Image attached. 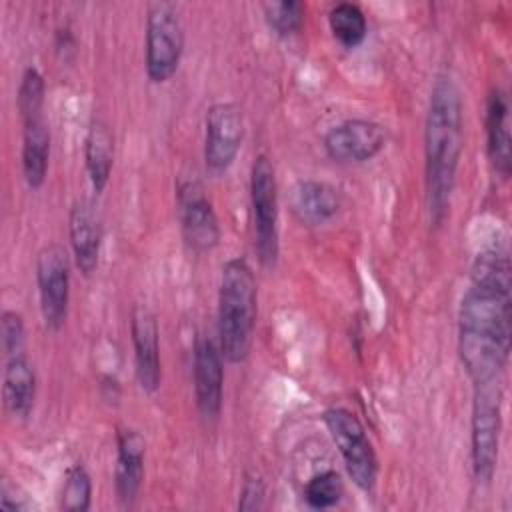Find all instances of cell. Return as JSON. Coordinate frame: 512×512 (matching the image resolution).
<instances>
[{"label": "cell", "instance_id": "6da1fadb", "mask_svg": "<svg viewBox=\"0 0 512 512\" xmlns=\"http://www.w3.org/2000/svg\"><path fill=\"white\" fill-rule=\"evenodd\" d=\"M510 270L506 246L482 248L474 258L470 286L460 302L458 352L474 386L498 382L510 358Z\"/></svg>", "mask_w": 512, "mask_h": 512}, {"label": "cell", "instance_id": "7a4b0ae2", "mask_svg": "<svg viewBox=\"0 0 512 512\" xmlns=\"http://www.w3.org/2000/svg\"><path fill=\"white\" fill-rule=\"evenodd\" d=\"M462 154V96L442 74L434 80L424 124V182L430 222L440 226L450 210Z\"/></svg>", "mask_w": 512, "mask_h": 512}, {"label": "cell", "instance_id": "3957f363", "mask_svg": "<svg viewBox=\"0 0 512 512\" xmlns=\"http://www.w3.org/2000/svg\"><path fill=\"white\" fill-rule=\"evenodd\" d=\"M258 314V286L244 258H230L222 266L218 288V346L230 364L248 358Z\"/></svg>", "mask_w": 512, "mask_h": 512}, {"label": "cell", "instance_id": "277c9868", "mask_svg": "<svg viewBox=\"0 0 512 512\" xmlns=\"http://www.w3.org/2000/svg\"><path fill=\"white\" fill-rule=\"evenodd\" d=\"M472 472L478 484H490L498 466L502 436V386L498 382L476 384L470 420Z\"/></svg>", "mask_w": 512, "mask_h": 512}, {"label": "cell", "instance_id": "5b68a950", "mask_svg": "<svg viewBox=\"0 0 512 512\" xmlns=\"http://www.w3.org/2000/svg\"><path fill=\"white\" fill-rule=\"evenodd\" d=\"M184 52V26L172 2H152L146 12L144 66L150 82L162 84L174 76Z\"/></svg>", "mask_w": 512, "mask_h": 512}, {"label": "cell", "instance_id": "8992f818", "mask_svg": "<svg viewBox=\"0 0 512 512\" xmlns=\"http://www.w3.org/2000/svg\"><path fill=\"white\" fill-rule=\"evenodd\" d=\"M250 204L254 218V250L264 268H274L278 242V182L272 160L258 154L250 170Z\"/></svg>", "mask_w": 512, "mask_h": 512}, {"label": "cell", "instance_id": "52a82bcc", "mask_svg": "<svg viewBox=\"0 0 512 512\" xmlns=\"http://www.w3.org/2000/svg\"><path fill=\"white\" fill-rule=\"evenodd\" d=\"M324 424L344 460L352 482L360 490L370 492L378 478V458L362 422L346 408H328L324 412Z\"/></svg>", "mask_w": 512, "mask_h": 512}, {"label": "cell", "instance_id": "ba28073f", "mask_svg": "<svg viewBox=\"0 0 512 512\" xmlns=\"http://www.w3.org/2000/svg\"><path fill=\"white\" fill-rule=\"evenodd\" d=\"M36 284L40 312L48 330L58 332L68 316L70 260L60 244H46L36 256Z\"/></svg>", "mask_w": 512, "mask_h": 512}, {"label": "cell", "instance_id": "9c48e42d", "mask_svg": "<svg viewBox=\"0 0 512 512\" xmlns=\"http://www.w3.org/2000/svg\"><path fill=\"white\" fill-rule=\"evenodd\" d=\"M180 232L192 252L204 254L220 242V222L204 186L198 180H184L176 190Z\"/></svg>", "mask_w": 512, "mask_h": 512}, {"label": "cell", "instance_id": "30bf717a", "mask_svg": "<svg viewBox=\"0 0 512 512\" xmlns=\"http://www.w3.org/2000/svg\"><path fill=\"white\" fill-rule=\"evenodd\" d=\"M244 118L236 104L216 102L204 120V164L214 176L224 174L242 146Z\"/></svg>", "mask_w": 512, "mask_h": 512}, {"label": "cell", "instance_id": "8fae6325", "mask_svg": "<svg viewBox=\"0 0 512 512\" xmlns=\"http://www.w3.org/2000/svg\"><path fill=\"white\" fill-rule=\"evenodd\" d=\"M224 356L210 336H198L194 342V398L204 422L214 424L222 412L224 398Z\"/></svg>", "mask_w": 512, "mask_h": 512}, {"label": "cell", "instance_id": "7c38bea8", "mask_svg": "<svg viewBox=\"0 0 512 512\" xmlns=\"http://www.w3.org/2000/svg\"><path fill=\"white\" fill-rule=\"evenodd\" d=\"M386 144L382 124L364 118L344 120L332 126L324 136V150L334 162H366L372 160Z\"/></svg>", "mask_w": 512, "mask_h": 512}, {"label": "cell", "instance_id": "4fadbf2b", "mask_svg": "<svg viewBox=\"0 0 512 512\" xmlns=\"http://www.w3.org/2000/svg\"><path fill=\"white\" fill-rule=\"evenodd\" d=\"M130 334L134 344V368L140 388L154 394L160 386V342L158 324L154 314L146 306H134L130 314Z\"/></svg>", "mask_w": 512, "mask_h": 512}, {"label": "cell", "instance_id": "5bb4252c", "mask_svg": "<svg viewBox=\"0 0 512 512\" xmlns=\"http://www.w3.org/2000/svg\"><path fill=\"white\" fill-rule=\"evenodd\" d=\"M144 436L134 428H118L116 432V468L114 488L120 506L132 508L138 500L144 480Z\"/></svg>", "mask_w": 512, "mask_h": 512}, {"label": "cell", "instance_id": "9a60e30c", "mask_svg": "<svg viewBox=\"0 0 512 512\" xmlns=\"http://www.w3.org/2000/svg\"><path fill=\"white\" fill-rule=\"evenodd\" d=\"M68 234L70 246L78 270L84 276H90L100 258L102 246V222L90 200H76L68 214Z\"/></svg>", "mask_w": 512, "mask_h": 512}, {"label": "cell", "instance_id": "2e32d148", "mask_svg": "<svg viewBox=\"0 0 512 512\" xmlns=\"http://www.w3.org/2000/svg\"><path fill=\"white\" fill-rule=\"evenodd\" d=\"M36 400L34 366L24 352L10 356L2 376V402L8 416L26 420L32 414Z\"/></svg>", "mask_w": 512, "mask_h": 512}, {"label": "cell", "instance_id": "e0dca14e", "mask_svg": "<svg viewBox=\"0 0 512 512\" xmlns=\"http://www.w3.org/2000/svg\"><path fill=\"white\" fill-rule=\"evenodd\" d=\"M508 112L510 106L506 92L502 88H492L486 104V140L490 162L502 178L510 176L512 166V138Z\"/></svg>", "mask_w": 512, "mask_h": 512}, {"label": "cell", "instance_id": "ac0fdd59", "mask_svg": "<svg viewBox=\"0 0 512 512\" xmlns=\"http://www.w3.org/2000/svg\"><path fill=\"white\" fill-rule=\"evenodd\" d=\"M292 208L296 216L310 226H318L334 218L340 210L338 190L322 180H302L292 194Z\"/></svg>", "mask_w": 512, "mask_h": 512}, {"label": "cell", "instance_id": "d6986e66", "mask_svg": "<svg viewBox=\"0 0 512 512\" xmlns=\"http://www.w3.org/2000/svg\"><path fill=\"white\" fill-rule=\"evenodd\" d=\"M50 156V130L42 118L24 122L22 132V172L30 188H40L46 180Z\"/></svg>", "mask_w": 512, "mask_h": 512}, {"label": "cell", "instance_id": "ffe728a7", "mask_svg": "<svg viewBox=\"0 0 512 512\" xmlns=\"http://www.w3.org/2000/svg\"><path fill=\"white\" fill-rule=\"evenodd\" d=\"M84 160L86 170L96 194H100L112 172L114 162V136L104 120H94L84 138Z\"/></svg>", "mask_w": 512, "mask_h": 512}, {"label": "cell", "instance_id": "44dd1931", "mask_svg": "<svg viewBox=\"0 0 512 512\" xmlns=\"http://www.w3.org/2000/svg\"><path fill=\"white\" fill-rule=\"evenodd\" d=\"M328 24L334 38L344 48H356L362 44L368 32V22L358 4L352 2H338L328 12Z\"/></svg>", "mask_w": 512, "mask_h": 512}, {"label": "cell", "instance_id": "7402d4cb", "mask_svg": "<svg viewBox=\"0 0 512 512\" xmlns=\"http://www.w3.org/2000/svg\"><path fill=\"white\" fill-rule=\"evenodd\" d=\"M266 24L270 30H274L278 36L288 38L300 32L304 24L306 6L298 0H272L262 4Z\"/></svg>", "mask_w": 512, "mask_h": 512}, {"label": "cell", "instance_id": "603a6c76", "mask_svg": "<svg viewBox=\"0 0 512 512\" xmlns=\"http://www.w3.org/2000/svg\"><path fill=\"white\" fill-rule=\"evenodd\" d=\"M92 504V478L82 464L68 468L60 492V508L66 512H86Z\"/></svg>", "mask_w": 512, "mask_h": 512}, {"label": "cell", "instance_id": "cb8c5ba5", "mask_svg": "<svg viewBox=\"0 0 512 512\" xmlns=\"http://www.w3.org/2000/svg\"><path fill=\"white\" fill-rule=\"evenodd\" d=\"M344 496V482L336 470H322L314 474L304 486V500L310 508H332Z\"/></svg>", "mask_w": 512, "mask_h": 512}, {"label": "cell", "instance_id": "d4e9b609", "mask_svg": "<svg viewBox=\"0 0 512 512\" xmlns=\"http://www.w3.org/2000/svg\"><path fill=\"white\" fill-rule=\"evenodd\" d=\"M44 94H46L44 76L40 74L38 68L28 66L20 78L18 96H16V106H18L22 122L42 118Z\"/></svg>", "mask_w": 512, "mask_h": 512}, {"label": "cell", "instance_id": "484cf974", "mask_svg": "<svg viewBox=\"0 0 512 512\" xmlns=\"http://www.w3.org/2000/svg\"><path fill=\"white\" fill-rule=\"evenodd\" d=\"M0 344L2 352L10 358L22 352L24 320L16 310H4L0 316Z\"/></svg>", "mask_w": 512, "mask_h": 512}, {"label": "cell", "instance_id": "4316f807", "mask_svg": "<svg viewBox=\"0 0 512 512\" xmlns=\"http://www.w3.org/2000/svg\"><path fill=\"white\" fill-rule=\"evenodd\" d=\"M266 498V484L256 472H246L240 488V500L238 508L244 512H254L264 506Z\"/></svg>", "mask_w": 512, "mask_h": 512}, {"label": "cell", "instance_id": "83f0119b", "mask_svg": "<svg viewBox=\"0 0 512 512\" xmlns=\"http://www.w3.org/2000/svg\"><path fill=\"white\" fill-rule=\"evenodd\" d=\"M0 508L2 510H10V512H16V510H26L30 508V504L22 498V496H14V490L8 486V482L4 480L2 482V490H0Z\"/></svg>", "mask_w": 512, "mask_h": 512}, {"label": "cell", "instance_id": "f1b7e54d", "mask_svg": "<svg viewBox=\"0 0 512 512\" xmlns=\"http://www.w3.org/2000/svg\"><path fill=\"white\" fill-rule=\"evenodd\" d=\"M54 46H56V52H58L64 60L68 58V54L74 52L76 42H74V36H72V32H70V28H58V30H56Z\"/></svg>", "mask_w": 512, "mask_h": 512}, {"label": "cell", "instance_id": "f546056e", "mask_svg": "<svg viewBox=\"0 0 512 512\" xmlns=\"http://www.w3.org/2000/svg\"><path fill=\"white\" fill-rule=\"evenodd\" d=\"M100 392L108 402H116L120 398V384L114 376L106 374L100 378Z\"/></svg>", "mask_w": 512, "mask_h": 512}]
</instances>
